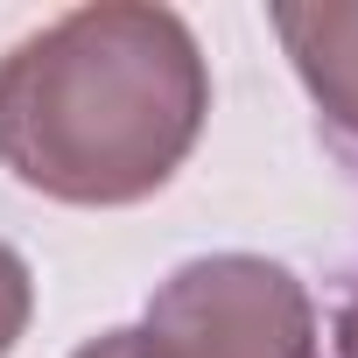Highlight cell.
<instances>
[{"mask_svg": "<svg viewBox=\"0 0 358 358\" xmlns=\"http://www.w3.org/2000/svg\"><path fill=\"white\" fill-rule=\"evenodd\" d=\"M211 71L176 8L92 0L0 57V169L78 211H120L190 162Z\"/></svg>", "mask_w": 358, "mask_h": 358, "instance_id": "obj_1", "label": "cell"}, {"mask_svg": "<svg viewBox=\"0 0 358 358\" xmlns=\"http://www.w3.org/2000/svg\"><path fill=\"white\" fill-rule=\"evenodd\" d=\"M141 358H316V302L267 253L183 260L134 323Z\"/></svg>", "mask_w": 358, "mask_h": 358, "instance_id": "obj_2", "label": "cell"}, {"mask_svg": "<svg viewBox=\"0 0 358 358\" xmlns=\"http://www.w3.org/2000/svg\"><path fill=\"white\" fill-rule=\"evenodd\" d=\"M274 36L323 127L358 155V0H281Z\"/></svg>", "mask_w": 358, "mask_h": 358, "instance_id": "obj_3", "label": "cell"}, {"mask_svg": "<svg viewBox=\"0 0 358 358\" xmlns=\"http://www.w3.org/2000/svg\"><path fill=\"white\" fill-rule=\"evenodd\" d=\"M29 316H36V274H29V260L8 239H0V358L29 337Z\"/></svg>", "mask_w": 358, "mask_h": 358, "instance_id": "obj_4", "label": "cell"}, {"mask_svg": "<svg viewBox=\"0 0 358 358\" xmlns=\"http://www.w3.org/2000/svg\"><path fill=\"white\" fill-rule=\"evenodd\" d=\"M71 358H141V337H134V323H127V330H99V337H85Z\"/></svg>", "mask_w": 358, "mask_h": 358, "instance_id": "obj_5", "label": "cell"}, {"mask_svg": "<svg viewBox=\"0 0 358 358\" xmlns=\"http://www.w3.org/2000/svg\"><path fill=\"white\" fill-rule=\"evenodd\" d=\"M330 358H358V281H351V295H344V309H337V330H330Z\"/></svg>", "mask_w": 358, "mask_h": 358, "instance_id": "obj_6", "label": "cell"}]
</instances>
